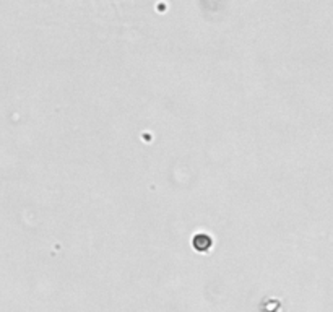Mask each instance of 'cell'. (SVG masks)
Segmentation results:
<instances>
[{"label":"cell","instance_id":"obj_1","mask_svg":"<svg viewBox=\"0 0 333 312\" xmlns=\"http://www.w3.org/2000/svg\"><path fill=\"white\" fill-rule=\"evenodd\" d=\"M192 246L195 250H199V252H207V250L211 247V238L208 234L200 233L192 239Z\"/></svg>","mask_w":333,"mask_h":312}]
</instances>
